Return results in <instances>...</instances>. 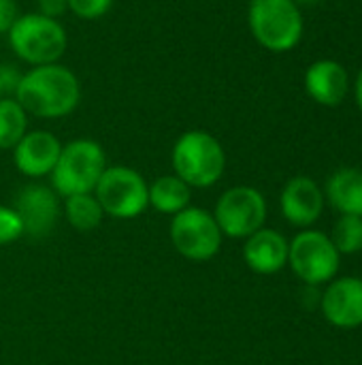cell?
Returning <instances> with one entry per match:
<instances>
[{
	"mask_svg": "<svg viewBox=\"0 0 362 365\" xmlns=\"http://www.w3.org/2000/svg\"><path fill=\"white\" fill-rule=\"evenodd\" d=\"M354 98H356L358 109L362 111V66L361 71H358V75H356V79H354Z\"/></svg>",
	"mask_w": 362,
	"mask_h": 365,
	"instance_id": "26",
	"label": "cell"
},
{
	"mask_svg": "<svg viewBox=\"0 0 362 365\" xmlns=\"http://www.w3.org/2000/svg\"><path fill=\"white\" fill-rule=\"evenodd\" d=\"M190 186L177 175H162L149 186V203L162 214H179L190 205Z\"/></svg>",
	"mask_w": 362,
	"mask_h": 365,
	"instance_id": "17",
	"label": "cell"
},
{
	"mask_svg": "<svg viewBox=\"0 0 362 365\" xmlns=\"http://www.w3.org/2000/svg\"><path fill=\"white\" fill-rule=\"evenodd\" d=\"M105 152L92 139H75L66 143L51 171L53 190L60 197L87 195L96 188L105 171Z\"/></svg>",
	"mask_w": 362,
	"mask_h": 365,
	"instance_id": "5",
	"label": "cell"
},
{
	"mask_svg": "<svg viewBox=\"0 0 362 365\" xmlns=\"http://www.w3.org/2000/svg\"><path fill=\"white\" fill-rule=\"evenodd\" d=\"M0 75H2V83H4V94H15L23 73H19L15 68V64H0Z\"/></svg>",
	"mask_w": 362,
	"mask_h": 365,
	"instance_id": "24",
	"label": "cell"
},
{
	"mask_svg": "<svg viewBox=\"0 0 362 365\" xmlns=\"http://www.w3.org/2000/svg\"><path fill=\"white\" fill-rule=\"evenodd\" d=\"M297 4H312V2H318V0H294Z\"/></svg>",
	"mask_w": 362,
	"mask_h": 365,
	"instance_id": "27",
	"label": "cell"
},
{
	"mask_svg": "<svg viewBox=\"0 0 362 365\" xmlns=\"http://www.w3.org/2000/svg\"><path fill=\"white\" fill-rule=\"evenodd\" d=\"M352 90L348 68L331 58L316 60L305 71V92L322 107H339Z\"/></svg>",
	"mask_w": 362,
	"mask_h": 365,
	"instance_id": "11",
	"label": "cell"
},
{
	"mask_svg": "<svg viewBox=\"0 0 362 365\" xmlns=\"http://www.w3.org/2000/svg\"><path fill=\"white\" fill-rule=\"evenodd\" d=\"M28 113L13 96L0 98V150H13L26 135Z\"/></svg>",
	"mask_w": 362,
	"mask_h": 365,
	"instance_id": "18",
	"label": "cell"
},
{
	"mask_svg": "<svg viewBox=\"0 0 362 365\" xmlns=\"http://www.w3.org/2000/svg\"><path fill=\"white\" fill-rule=\"evenodd\" d=\"M21 233H23V227L15 210L0 205V246L15 242Z\"/></svg>",
	"mask_w": 362,
	"mask_h": 365,
	"instance_id": "22",
	"label": "cell"
},
{
	"mask_svg": "<svg viewBox=\"0 0 362 365\" xmlns=\"http://www.w3.org/2000/svg\"><path fill=\"white\" fill-rule=\"evenodd\" d=\"M68 11L73 15H77L79 19H100L102 15L109 13L113 0H66Z\"/></svg>",
	"mask_w": 362,
	"mask_h": 365,
	"instance_id": "21",
	"label": "cell"
},
{
	"mask_svg": "<svg viewBox=\"0 0 362 365\" xmlns=\"http://www.w3.org/2000/svg\"><path fill=\"white\" fill-rule=\"evenodd\" d=\"M66 11H68L66 0H38V11L36 13H41L45 17H51V19H60Z\"/></svg>",
	"mask_w": 362,
	"mask_h": 365,
	"instance_id": "25",
	"label": "cell"
},
{
	"mask_svg": "<svg viewBox=\"0 0 362 365\" xmlns=\"http://www.w3.org/2000/svg\"><path fill=\"white\" fill-rule=\"evenodd\" d=\"M213 218L224 235L250 237L267 220V201L252 186H235L220 197Z\"/></svg>",
	"mask_w": 362,
	"mask_h": 365,
	"instance_id": "9",
	"label": "cell"
},
{
	"mask_svg": "<svg viewBox=\"0 0 362 365\" xmlns=\"http://www.w3.org/2000/svg\"><path fill=\"white\" fill-rule=\"evenodd\" d=\"M4 96V83H2V75H0V98Z\"/></svg>",
	"mask_w": 362,
	"mask_h": 365,
	"instance_id": "28",
	"label": "cell"
},
{
	"mask_svg": "<svg viewBox=\"0 0 362 365\" xmlns=\"http://www.w3.org/2000/svg\"><path fill=\"white\" fill-rule=\"evenodd\" d=\"M331 242L339 255H354L362 250V218L341 214L333 225Z\"/></svg>",
	"mask_w": 362,
	"mask_h": 365,
	"instance_id": "20",
	"label": "cell"
},
{
	"mask_svg": "<svg viewBox=\"0 0 362 365\" xmlns=\"http://www.w3.org/2000/svg\"><path fill=\"white\" fill-rule=\"evenodd\" d=\"M17 17H19L17 2L15 0H0V34L9 32Z\"/></svg>",
	"mask_w": 362,
	"mask_h": 365,
	"instance_id": "23",
	"label": "cell"
},
{
	"mask_svg": "<svg viewBox=\"0 0 362 365\" xmlns=\"http://www.w3.org/2000/svg\"><path fill=\"white\" fill-rule=\"evenodd\" d=\"M326 199L339 214L362 218V169L335 171L326 182Z\"/></svg>",
	"mask_w": 362,
	"mask_h": 365,
	"instance_id": "16",
	"label": "cell"
},
{
	"mask_svg": "<svg viewBox=\"0 0 362 365\" xmlns=\"http://www.w3.org/2000/svg\"><path fill=\"white\" fill-rule=\"evenodd\" d=\"M284 218L294 227H312L324 210L322 188L307 175L292 178L280 197Z\"/></svg>",
	"mask_w": 362,
	"mask_h": 365,
	"instance_id": "13",
	"label": "cell"
},
{
	"mask_svg": "<svg viewBox=\"0 0 362 365\" xmlns=\"http://www.w3.org/2000/svg\"><path fill=\"white\" fill-rule=\"evenodd\" d=\"M288 240L273 229H258L243 246V259L256 274H275L288 263Z\"/></svg>",
	"mask_w": 362,
	"mask_h": 365,
	"instance_id": "15",
	"label": "cell"
},
{
	"mask_svg": "<svg viewBox=\"0 0 362 365\" xmlns=\"http://www.w3.org/2000/svg\"><path fill=\"white\" fill-rule=\"evenodd\" d=\"M6 34L15 56L32 66L58 62L68 45L64 26L41 13L19 15Z\"/></svg>",
	"mask_w": 362,
	"mask_h": 365,
	"instance_id": "3",
	"label": "cell"
},
{
	"mask_svg": "<svg viewBox=\"0 0 362 365\" xmlns=\"http://www.w3.org/2000/svg\"><path fill=\"white\" fill-rule=\"evenodd\" d=\"M324 319L341 329L362 325V278H339L320 299Z\"/></svg>",
	"mask_w": 362,
	"mask_h": 365,
	"instance_id": "12",
	"label": "cell"
},
{
	"mask_svg": "<svg viewBox=\"0 0 362 365\" xmlns=\"http://www.w3.org/2000/svg\"><path fill=\"white\" fill-rule=\"evenodd\" d=\"M13 98L28 115L55 120L77 109L81 101V83L70 68L58 62L32 66L21 75Z\"/></svg>",
	"mask_w": 362,
	"mask_h": 365,
	"instance_id": "1",
	"label": "cell"
},
{
	"mask_svg": "<svg viewBox=\"0 0 362 365\" xmlns=\"http://www.w3.org/2000/svg\"><path fill=\"white\" fill-rule=\"evenodd\" d=\"M292 272L309 287L331 282L339 272V252L320 231H301L288 246Z\"/></svg>",
	"mask_w": 362,
	"mask_h": 365,
	"instance_id": "7",
	"label": "cell"
},
{
	"mask_svg": "<svg viewBox=\"0 0 362 365\" xmlns=\"http://www.w3.org/2000/svg\"><path fill=\"white\" fill-rule=\"evenodd\" d=\"M173 169L188 186H213L226 169L224 148L207 130H188L173 148Z\"/></svg>",
	"mask_w": 362,
	"mask_h": 365,
	"instance_id": "4",
	"label": "cell"
},
{
	"mask_svg": "<svg viewBox=\"0 0 362 365\" xmlns=\"http://www.w3.org/2000/svg\"><path fill=\"white\" fill-rule=\"evenodd\" d=\"M62 145L58 137L49 130H32L26 133L19 143L13 148L15 167L28 178H43L53 171L60 158Z\"/></svg>",
	"mask_w": 362,
	"mask_h": 365,
	"instance_id": "14",
	"label": "cell"
},
{
	"mask_svg": "<svg viewBox=\"0 0 362 365\" xmlns=\"http://www.w3.org/2000/svg\"><path fill=\"white\" fill-rule=\"evenodd\" d=\"M94 192L102 212L113 218H137L149 205V186L130 167H107Z\"/></svg>",
	"mask_w": 362,
	"mask_h": 365,
	"instance_id": "6",
	"label": "cell"
},
{
	"mask_svg": "<svg viewBox=\"0 0 362 365\" xmlns=\"http://www.w3.org/2000/svg\"><path fill=\"white\" fill-rule=\"evenodd\" d=\"M13 210L21 220L23 233L32 237H45L58 222L60 201L51 188L41 184H28L17 192Z\"/></svg>",
	"mask_w": 362,
	"mask_h": 365,
	"instance_id": "10",
	"label": "cell"
},
{
	"mask_svg": "<svg viewBox=\"0 0 362 365\" xmlns=\"http://www.w3.org/2000/svg\"><path fill=\"white\" fill-rule=\"evenodd\" d=\"M66 218L68 222L77 229V231H92L100 225L102 220V207L96 201V197L87 195H73L66 197V205H64Z\"/></svg>",
	"mask_w": 362,
	"mask_h": 365,
	"instance_id": "19",
	"label": "cell"
},
{
	"mask_svg": "<svg viewBox=\"0 0 362 365\" xmlns=\"http://www.w3.org/2000/svg\"><path fill=\"white\" fill-rule=\"evenodd\" d=\"M247 24L252 36L273 53L294 49L303 38V15L294 0H250Z\"/></svg>",
	"mask_w": 362,
	"mask_h": 365,
	"instance_id": "2",
	"label": "cell"
},
{
	"mask_svg": "<svg viewBox=\"0 0 362 365\" xmlns=\"http://www.w3.org/2000/svg\"><path fill=\"white\" fill-rule=\"evenodd\" d=\"M171 240L179 255L190 261H209L222 246V231L211 214L201 207H186L175 214Z\"/></svg>",
	"mask_w": 362,
	"mask_h": 365,
	"instance_id": "8",
	"label": "cell"
}]
</instances>
